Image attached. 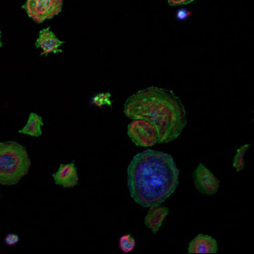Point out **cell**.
I'll list each match as a JSON object with an SVG mask.
<instances>
[{"label":"cell","mask_w":254,"mask_h":254,"mask_svg":"<svg viewBox=\"0 0 254 254\" xmlns=\"http://www.w3.org/2000/svg\"><path fill=\"white\" fill-rule=\"evenodd\" d=\"M179 170L169 154L147 149L136 154L127 169L130 196L144 207L161 205L175 191Z\"/></svg>","instance_id":"1"},{"label":"cell","mask_w":254,"mask_h":254,"mask_svg":"<svg viewBox=\"0 0 254 254\" xmlns=\"http://www.w3.org/2000/svg\"><path fill=\"white\" fill-rule=\"evenodd\" d=\"M124 112L131 119L150 123L156 129L158 143H168L177 138L186 125L185 109L170 90L151 86L130 96Z\"/></svg>","instance_id":"2"},{"label":"cell","mask_w":254,"mask_h":254,"mask_svg":"<svg viewBox=\"0 0 254 254\" xmlns=\"http://www.w3.org/2000/svg\"><path fill=\"white\" fill-rule=\"evenodd\" d=\"M30 160L25 148L17 142H0V184H17L28 172Z\"/></svg>","instance_id":"3"},{"label":"cell","mask_w":254,"mask_h":254,"mask_svg":"<svg viewBox=\"0 0 254 254\" xmlns=\"http://www.w3.org/2000/svg\"><path fill=\"white\" fill-rule=\"evenodd\" d=\"M63 3V0H26L22 8L30 18L40 24L58 15Z\"/></svg>","instance_id":"4"},{"label":"cell","mask_w":254,"mask_h":254,"mask_svg":"<svg viewBox=\"0 0 254 254\" xmlns=\"http://www.w3.org/2000/svg\"><path fill=\"white\" fill-rule=\"evenodd\" d=\"M132 120L127 127V135L136 145L150 147L158 143L157 131L150 123L142 119Z\"/></svg>","instance_id":"5"},{"label":"cell","mask_w":254,"mask_h":254,"mask_svg":"<svg viewBox=\"0 0 254 254\" xmlns=\"http://www.w3.org/2000/svg\"><path fill=\"white\" fill-rule=\"evenodd\" d=\"M192 179L197 190L204 194L213 195L220 188L219 180L201 163L193 171Z\"/></svg>","instance_id":"6"},{"label":"cell","mask_w":254,"mask_h":254,"mask_svg":"<svg viewBox=\"0 0 254 254\" xmlns=\"http://www.w3.org/2000/svg\"><path fill=\"white\" fill-rule=\"evenodd\" d=\"M64 43V41H61L57 37L49 27L40 31L35 46L36 48H41L42 50L41 56H47L50 53H62V50L60 47Z\"/></svg>","instance_id":"7"},{"label":"cell","mask_w":254,"mask_h":254,"mask_svg":"<svg viewBox=\"0 0 254 254\" xmlns=\"http://www.w3.org/2000/svg\"><path fill=\"white\" fill-rule=\"evenodd\" d=\"M52 176L55 183L64 188L74 187L77 184L79 179L74 161L69 163L61 164Z\"/></svg>","instance_id":"8"},{"label":"cell","mask_w":254,"mask_h":254,"mask_svg":"<svg viewBox=\"0 0 254 254\" xmlns=\"http://www.w3.org/2000/svg\"><path fill=\"white\" fill-rule=\"evenodd\" d=\"M187 250L189 253H216L218 244L212 237L199 234L190 242Z\"/></svg>","instance_id":"9"},{"label":"cell","mask_w":254,"mask_h":254,"mask_svg":"<svg viewBox=\"0 0 254 254\" xmlns=\"http://www.w3.org/2000/svg\"><path fill=\"white\" fill-rule=\"evenodd\" d=\"M149 208L144 218V224L154 234H156L168 214L169 209L168 207L161 205Z\"/></svg>","instance_id":"10"},{"label":"cell","mask_w":254,"mask_h":254,"mask_svg":"<svg viewBox=\"0 0 254 254\" xmlns=\"http://www.w3.org/2000/svg\"><path fill=\"white\" fill-rule=\"evenodd\" d=\"M43 125L42 118L35 113H31L26 124L18 132L33 137H38L42 133L41 127Z\"/></svg>","instance_id":"11"},{"label":"cell","mask_w":254,"mask_h":254,"mask_svg":"<svg viewBox=\"0 0 254 254\" xmlns=\"http://www.w3.org/2000/svg\"><path fill=\"white\" fill-rule=\"evenodd\" d=\"M250 146V144H246L237 150L233 162V166L236 170L237 172H240L245 167L244 157Z\"/></svg>","instance_id":"12"},{"label":"cell","mask_w":254,"mask_h":254,"mask_svg":"<svg viewBox=\"0 0 254 254\" xmlns=\"http://www.w3.org/2000/svg\"><path fill=\"white\" fill-rule=\"evenodd\" d=\"M135 245V240L130 234L123 235L119 239V248L124 253L131 252L134 249Z\"/></svg>","instance_id":"13"},{"label":"cell","mask_w":254,"mask_h":254,"mask_svg":"<svg viewBox=\"0 0 254 254\" xmlns=\"http://www.w3.org/2000/svg\"><path fill=\"white\" fill-rule=\"evenodd\" d=\"M19 240L18 236L16 234H10L6 236L5 241L8 245H12L16 244Z\"/></svg>","instance_id":"14"},{"label":"cell","mask_w":254,"mask_h":254,"mask_svg":"<svg viewBox=\"0 0 254 254\" xmlns=\"http://www.w3.org/2000/svg\"><path fill=\"white\" fill-rule=\"evenodd\" d=\"M193 0H167L170 5L174 6L186 4Z\"/></svg>","instance_id":"15"},{"label":"cell","mask_w":254,"mask_h":254,"mask_svg":"<svg viewBox=\"0 0 254 254\" xmlns=\"http://www.w3.org/2000/svg\"><path fill=\"white\" fill-rule=\"evenodd\" d=\"M2 46V42L1 41V33L0 29V48Z\"/></svg>","instance_id":"16"}]
</instances>
